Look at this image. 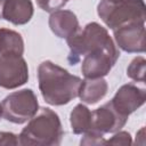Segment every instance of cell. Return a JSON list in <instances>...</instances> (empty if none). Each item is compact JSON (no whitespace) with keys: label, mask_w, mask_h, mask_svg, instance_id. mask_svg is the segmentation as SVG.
Segmentation results:
<instances>
[{"label":"cell","mask_w":146,"mask_h":146,"mask_svg":"<svg viewBox=\"0 0 146 146\" xmlns=\"http://www.w3.org/2000/svg\"><path fill=\"white\" fill-rule=\"evenodd\" d=\"M58 114L49 107H40L18 135L22 146H57L63 139Z\"/></svg>","instance_id":"7a4b0ae2"},{"label":"cell","mask_w":146,"mask_h":146,"mask_svg":"<svg viewBox=\"0 0 146 146\" xmlns=\"http://www.w3.org/2000/svg\"><path fill=\"white\" fill-rule=\"evenodd\" d=\"M48 24L51 32L60 39H67L80 30L76 15L73 11L66 9L52 11L49 16Z\"/></svg>","instance_id":"8fae6325"},{"label":"cell","mask_w":146,"mask_h":146,"mask_svg":"<svg viewBox=\"0 0 146 146\" xmlns=\"http://www.w3.org/2000/svg\"><path fill=\"white\" fill-rule=\"evenodd\" d=\"M104 144H112V145H130L132 144L131 136L127 131H116L113 137L105 140Z\"/></svg>","instance_id":"ac0fdd59"},{"label":"cell","mask_w":146,"mask_h":146,"mask_svg":"<svg viewBox=\"0 0 146 146\" xmlns=\"http://www.w3.org/2000/svg\"><path fill=\"white\" fill-rule=\"evenodd\" d=\"M112 39L107 30L98 24L97 22L88 23L82 30L80 29L73 35L66 39L67 46L70 48V55L67 60L71 65H75L80 59L87 55L95 47L100 46Z\"/></svg>","instance_id":"5b68a950"},{"label":"cell","mask_w":146,"mask_h":146,"mask_svg":"<svg viewBox=\"0 0 146 146\" xmlns=\"http://www.w3.org/2000/svg\"><path fill=\"white\" fill-rule=\"evenodd\" d=\"M146 100V89L135 83L121 86L110 100L114 108L124 116H129L144 105Z\"/></svg>","instance_id":"9c48e42d"},{"label":"cell","mask_w":146,"mask_h":146,"mask_svg":"<svg viewBox=\"0 0 146 146\" xmlns=\"http://www.w3.org/2000/svg\"><path fill=\"white\" fill-rule=\"evenodd\" d=\"M38 82L44 102L62 106L78 97L82 80L52 62L43 60L38 67Z\"/></svg>","instance_id":"6da1fadb"},{"label":"cell","mask_w":146,"mask_h":146,"mask_svg":"<svg viewBox=\"0 0 146 146\" xmlns=\"http://www.w3.org/2000/svg\"><path fill=\"white\" fill-rule=\"evenodd\" d=\"M120 57V51L114 41L110 39L105 43L95 47L83 56L81 72L86 79L103 78L110 73Z\"/></svg>","instance_id":"8992f818"},{"label":"cell","mask_w":146,"mask_h":146,"mask_svg":"<svg viewBox=\"0 0 146 146\" xmlns=\"http://www.w3.org/2000/svg\"><path fill=\"white\" fill-rule=\"evenodd\" d=\"M108 84L104 78L84 79L81 82L78 97H80L82 103L94 105L106 96Z\"/></svg>","instance_id":"4fadbf2b"},{"label":"cell","mask_w":146,"mask_h":146,"mask_svg":"<svg viewBox=\"0 0 146 146\" xmlns=\"http://www.w3.org/2000/svg\"><path fill=\"white\" fill-rule=\"evenodd\" d=\"M16 146L19 145V140H18V136L13 133V132H6V131H1L0 132V146Z\"/></svg>","instance_id":"d6986e66"},{"label":"cell","mask_w":146,"mask_h":146,"mask_svg":"<svg viewBox=\"0 0 146 146\" xmlns=\"http://www.w3.org/2000/svg\"><path fill=\"white\" fill-rule=\"evenodd\" d=\"M67 2H68V0H36L38 6L47 13H52V11L59 10Z\"/></svg>","instance_id":"e0dca14e"},{"label":"cell","mask_w":146,"mask_h":146,"mask_svg":"<svg viewBox=\"0 0 146 146\" xmlns=\"http://www.w3.org/2000/svg\"><path fill=\"white\" fill-rule=\"evenodd\" d=\"M128 121V116L119 113L111 102L105 103L91 112V124L88 132L83 133L81 145H104V135L115 133Z\"/></svg>","instance_id":"277c9868"},{"label":"cell","mask_w":146,"mask_h":146,"mask_svg":"<svg viewBox=\"0 0 146 146\" xmlns=\"http://www.w3.org/2000/svg\"><path fill=\"white\" fill-rule=\"evenodd\" d=\"M70 122L73 133L83 135L89 131L91 124V111L83 104H78L70 114Z\"/></svg>","instance_id":"9a60e30c"},{"label":"cell","mask_w":146,"mask_h":146,"mask_svg":"<svg viewBox=\"0 0 146 146\" xmlns=\"http://www.w3.org/2000/svg\"><path fill=\"white\" fill-rule=\"evenodd\" d=\"M1 116H2V110H1V105H0V120H1Z\"/></svg>","instance_id":"ffe728a7"},{"label":"cell","mask_w":146,"mask_h":146,"mask_svg":"<svg viewBox=\"0 0 146 146\" xmlns=\"http://www.w3.org/2000/svg\"><path fill=\"white\" fill-rule=\"evenodd\" d=\"M116 44L125 52L145 51V23H130L113 30Z\"/></svg>","instance_id":"30bf717a"},{"label":"cell","mask_w":146,"mask_h":146,"mask_svg":"<svg viewBox=\"0 0 146 146\" xmlns=\"http://www.w3.org/2000/svg\"><path fill=\"white\" fill-rule=\"evenodd\" d=\"M29 80V66L22 56L0 55V87L16 89Z\"/></svg>","instance_id":"ba28073f"},{"label":"cell","mask_w":146,"mask_h":146,"mask_svg":"<svg viewBox=\"0 0 146 146\" xmlns=\"http://www.w3.org/2000/svg\"><path fill=\"white\" fill-rule=\"evenodd\" d=\"M97 13L111 30L130 23H145L146 19L144 0H100Z\"/></svg>","instance_id":"3957f363"},{"label":"cell","mask_w":146,"mask_h":146,"mask_svg":"<svg viewBox=\"0 0 146 146\" xmlns=\"http://www.w3.org/2000/svg\"><path fill=\"white\" fill-rule=\"evenodd\" d=\"M34 8L31 0H3L1 8V19H6L14 25H24L33 16Z\"/></svg>","instance_id":"7c38bea8"},{"label":"cell","mask_w":146,"mask_h":146,"mask_svg":"<svg viewBox=\"0 0 146 146\" xmlns=\"http://www.w3.org/2000/svg\"><path fill=\"white\" fill-rule=\"evenodd\" d=\"M2 116L16 124L27 122L39 110L36 95L32 89H22L14 91L1 102Z\"/></svg>","instance_id":"52a82bcc"},{"label":"cell","mask_w":146,"mask_h":146,"mask_svg":"<svg viewBox=\"0 0 146 146\" xmlns=\"http://www.w3.org/2000/svg\"><path fill=\"white\" fill-rule=\"evenodd\" d=\"M24 52V41L22 35L10 29L0 27V55L22 56Z\"/></svg>","instance_id":"5bb4252c"},{"label":"cell","mask_w":146,"mask_h":146,"mask_svg":"<svg viewBox=\"0 0 146 146\" xmlns=\"http://www.w3.org/2000/svg\"><path fill=\"white\" fill-rule=\"evenodd\" d=\"M145 70L146 60L143 56H138L135 57L127 67V75L133 81L145 82Z\"/></svg>","instance_id":"2e32d148"}]
</instances>
